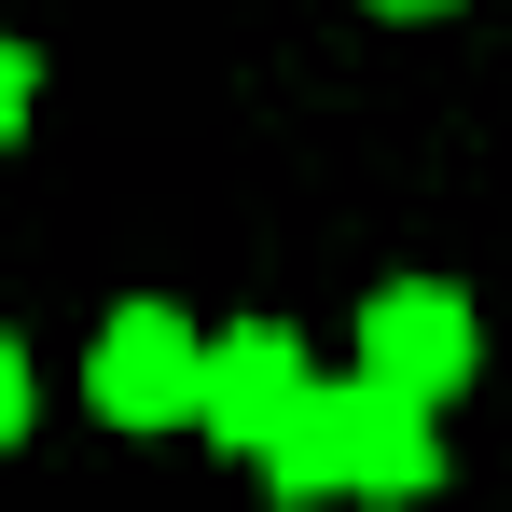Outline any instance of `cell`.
I'll return each instance as SVG.
<instances>
[{
    "label": "cell",
    "mask_w": 512,
    "mask_h": 512,
    "mask_svg": "<svg viewBox=\"0 0 512 512\" xmlns=\"http://www.w3.org/2000/svg\"><path fill=\"white\" fill-rule=\"evenodd\" d=\"M28 416H42V360H28V333H0V457L28 443Z\"/></svg>",
    "instance_id": "cell-5"
},
{
    "label": "cell",
    "mask_w": 512,
    "mask_h": 512,
    "mask_svg": "<svg viewBox=\"0 0 512 512\" xmlns=\"http://www.w3.org/2000/svg\"><path fill=\"white\" fill-rule=\"evenodd\" d=\"M374 388H402V402H457L471 374H485V319H471V291L457 277H388L374 305H360V346H346Z\"/></svg>",
    "instance_id": "cell-3"
},
{
    "label": "cell",
    "mask_w": 512,
    "mask_h": 512,
    "mask_svg": "<svg viewBox=\"0 0 512 512\" xmlns=\"http://www.w3.org/2000/svg\"><path fill=\"white\" fill-rule=\"evenodd\" d=\"M319 388V360H305V333L291 319H222L208 333V388H194V429L222 443V457H250L263 471V443L291 429V402Z\"/></svg>",
    "instance_id": "cell-4"
},
{
    "label": "cell",
    "mask_w": 512,
    "mask_h": 512,
    "mask_svg": "<svg viewBox=\"0 0 512 512\" xmlns=\"http://www.w3.org/2000/svg\"><path fill=\"white\" fill-rule=\"evenodd\" d=\"M374 14H457V0H374Z\"/></svg>",
    "instance_id": "cell-7"
},
{
    "label": "cell",
    "mask_w": 512,
    "mask_h": 512,
    "mask_svg": "<svg viewBox=\"0 0 512 512\" xmlns=\"http://www.w3.org/2000/svg\"><path fill=\"white\" fill-rule=\"evenodd\" d=\"M28 111H42V56H28V42H14V28H0V139H14V125H28Z\"/></svg>",
    "instance_id": "cell-6"
},
{
    "label": "cell",
    "mask_w": 512,
    "mask_h": 512,
    "mask_svg": "<svg viewBox=\"0 0 512 512\" xmlns=\"http://www.w3.org/2000/svg\"><path fill=\"white\" fill-rule=\"evenodd\" d=\"M194 388H208V319L194 305H111L84 333V402L97 429H194Z\"/></svg>",
    "instance_id": "cell-2"
},
{
    "label": "cell",
    "mask_w": 512,
    "mask_h": 512,
    "mask_svg": "<svg viewBox=\"0 0 512 512\" xmlns=\"http://www.w3.org/2000/svg\"><path fill=\"white\" fill-rule=\"evenodd\" d=\"M429 485H443V416L402 402V388H374L360 360L319 374V388L291 402V429L263 443V499H277V512H319V499L402 512V499H429Z\"/></svg>",
    "instance_id": "cell-1"
}]
</instances>
